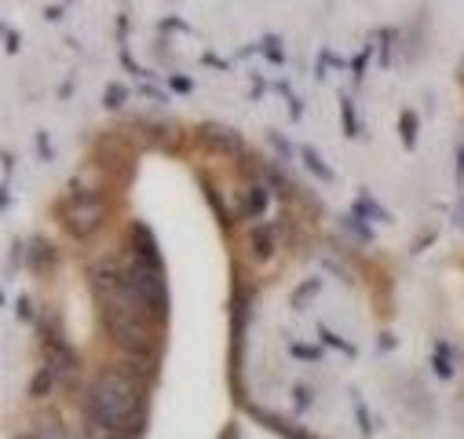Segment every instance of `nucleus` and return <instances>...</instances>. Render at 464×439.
<instances>
[{
	"mask_svg": "<svg viewBox=\"0 0 464 439\" xmlns=\"http://www.w3.org/2000/svg\"><path fill=\"white\" fill-rule=\"evenodd\" d=\"M88 421L95 428H106L113 435L132 439L143 424V392H140V374L125 366H106L92 377L88 395H84Z\"/></svg>",
	"mask_w": 464,
	"mask_h": 439,
	"instance_id": "nucleus-2",
	"label": "nucleus"
},
{
	"mask_svg": "<svg viewBox=\"0 0 464 439\" xmlns=\"http://www.w3.org/2000/svg\"><path fill=\"white\" fill-rule=\"evenodd\" d=\"M92 286H95V304H99V315H102L110 341L129 356H150V348H154V337H150L154 315L143 307V300L129 286L125 268H118L113 260H102L92 271Z\"/></svg>",
	"mask_w": 464,
	"mask_h": 439,
	"instance_id": "nucleus-1",
	"label": "nucleus"
},
{
	"mask_svg": "<svg viewBox=\"0 0 464 439\" xmlns=\"http://www.w3.org/2000/svg\"><path fill=\"white\" fill-rule=\"evenodd\" d=\"M59 216H63V224L70 228V235L77 239H92L99 228H102V220H106V205L95 190H70L59 205Z\"/></svg>",
	"mask_w": 464,
	"mask_h": 439,
	"instance_id": "nucleus-4",
	"label": "nucleus"
},
{
	"mask_svg": "<svg viewBox=\"0 0 464 439\" xmlns=\"http://www.w3.org/2000/svg\"><path fill=\"white\" fill-rule=\"evenodd\" d=\"M121 268H125L129 286H132V289H136V297L143 300V307L154 315V322H158V318H165L169 293H165V278H161L158 257H154V253H150V257H143V249H136Z\"/></svg>",
	"mask_w": 464,
	"mask_h": 439,
	"instance_id": "nucleus-3",
	"label": "nucleus"
}]
</instances>
